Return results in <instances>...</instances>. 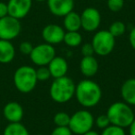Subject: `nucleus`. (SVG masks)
Masks as SVG:
<instances>
[{"mask_svg": "<svg viewBox=\"0 0 135 135\" xmlns=\"http://www.w3.org/2000/svg\"><path fill=\"white\" fill-rule=\"evenodd\" d=\"M75 95L78 102L84 107H94L100 102L102 90L99 84L92 80H83L76 85Z\"/></svg>", "mask_w": 135, "mask_h": 135, "instance_id": "1", "label": "nucleus"}, {"mask_svg": "<svg viewBox=\"0 0 135 135\" xmlns=\"http://www.w3.org/2000/svg\"><path fill=\"white\" fill-rule=\"evenodd\" d=\"M76 85L70 78L67 76L54 79L50 86V96L53 101L64 104L71 100L75 95Z\"/></svg>", "mask_w": 135, "mask_h": 135, "instance_id": "2", "label": "nucleus"}, {"mask_svg": "<svg viewBox=\"0 0 135 135\" xmlns=\"http://www.w3.org/2000/svg\"><path fill=\"white\" fill-rule=\"evenodd\" d=\"M110 124L121 128H127L135 118L131 107L125 102H116L110 105L107 112Z\"/></svg>", "mask_w": 135, "mask_h": 135, "instance_id": "3", "label": "nucleus"}, {"mask_svg": "<svg viewBox=\"0 0 135 135\" xmlns=\"http://www.w3.org/2000/svg\"><path fill=\"white\" fill-rule=\"evenodd\" d=\"M14 85L19 92L29 94L36 86L38 80L36 70L31 66H21L18 68L13 76Z\"/></svg>", "mask_w": 135, "mask_h": 135, "instance_id": "4", "label": "nucleus"}, {"mask_svg": "<svg viewBox=\"0 0 135 135\" xmlns=\"http://www.w3.org/2000/svg\"><path fill=\"white\" fill-rule=\"evenodd\" d=\"M94 124V118L88 110H79L70 116L69 128L75 134L83 135L91 131Z\"/></svg>", "mask_w": 135, "mask_h": 135, "instance_id": "5", "label": "nucleus"}, {"mask_svg": "<svg viewBox=\"0 0 135 135\" xmlns=\"http://www.w3.org/2000/svg\"><path fill=\"white\" fill-rule=\"evenodd\" d=\"M94 54L100 56H105L113 51L115 47V37L108 31L102 30L94 35L92 40Z\"/></svg>", "mask_w": 135, "mask_h": 135, "instance_id": "6", "label": "nucleus"}, {"mask_svg": "<svg viewBox=\"0 0 135 135\" xmlns=\"http://www.w3.org/2000/svg\"><path fill=\"white\" fill-rule=\"evenodd\" d=\"M55 56H56V50L52 45H49L47 43L33 46V49L30 54L31 60L39 67L47 66Z\"/></svg>", "mask_w": 135, "mask_h": 135, "instance_id": "7", "label": "nucleus"}, {"mask_svg": "<svg viewBox=\"0 0 135 135\" xmlns=\"http://www.w3.org/2000/svg\"><path fill=\"white\" fill-rule=\"evenodd\" d=\"M21 31V25L20 20L15 19L8 15L0 19V39L1 40H11L19 36Z\"/></svg>", "mask_w": 135, "mask_h": 135, "instance_id": "8", "label": "nucleus"}, {"mask_svg": "<svg viewBox=\"0 0 135 135\" xmlns=\"http://www.w3.org/2000/svg\"><path fill=\"white\" fill-rule=\"evenodd\" d=\"M81 28L84 31L92 32L96 31L101 23V14L94 8H87L81 14Z\"/></svg>", "mask_w": 135, "mask_h": 135, "instance_id": "9", "label": "nucleus"}, {"mask_svg": "<svg viewBox=\"0 0 135 135\" xmlns=\"http://www.w3.org/2000/svg\"><path fill=\"white\" fill-rule=\"evenodd\" d=\"M8 15L18 20L25 18L31 11L32 0H8Z\"/></svg>", "mask_w": 135, "mask_h": 135, "instance_id": "10", "label": "nucleus"}, {"mask_svg": "<svg viewBox=\"0 0 135 135\" xmlns=\"http://www.w3.org/2000/svg\"><path fill=\"white\" fill-rule=\"evenodd\" d=\"M65 31L57 24H48L43 29L42 36L45 43L49 45H57L63 42Z\"/></svg>", "mask_w": 135, "mask_h": 135, "instance_id": "11", "label": "nucleus"}, {"mask_svg": "<svg viewBox=\"0 0 135 135\" xmlns=\"http://www.w3.org/2000/svg\"><path fill=\"white\" fill-rule=\"evenodd\" d=\"M49 11L56 17H64L73 10L74 0H46Z\"/></svg>", "mask_w": 135, "mask_h": 135, "instance_id": "12", "label": "nucleus"}, {"mask_svg": "<svg viewBox=\"0 0 135 135\" xmlns=\"http://www.w3.org/2000/svg\"><path fill=\"white\" fill-rule=\"evenodd\" d=\"M3 115L9 123H15L21 121L24 111L21 104L17 102H9L3 108Z\"/></svg>", "mask_w": 135, "mask_h": 135, "instance_id": "13", "label": "nucleus"}, {"mask_svg": "<svg viewBox=\"0 0 135 135\" xmlns=\"http://www.w3.org/2000/svg\"><path fill=\"white\" fill-rule=\"evenodd\" d=\"M49 71H50L51 77L54 79L56 78H60L66 76L68 72V69H69V65H68L67 60L62 56H55L50 63L47 65Z\"/></svg>", "mask_w": 135, "mask_h": 135, "instance_id": "14", "label": "nucleus"}, {"mask_svg": "<svg viewBox=\"0 0 135 135\" xmlns=\"http://www.w3.org/2000/svg\"><path fill=\"white\" fill-rule=\"evenodd\" d=\"M99 64L97 59L94 56H83L80 63V70L83 76L85 77H93L98 71Z\"/></svg>", "mask_w": 135, "mask_h": 135, "instance_id": "15", "label": "nucleus"}, {"mask_svg": "<svg viewBox=\"0 0 135 135\" xmlns=\"http://www.w3.org/2000/svg\"><path fill=\"white\" fill-rule=\"evenodd\" d=\"M15 47L11 42L0 39V63H10L15 57Z\"/></svg>", "mask_w": 135, "mask_h": 135, "instance_id": "16", "label": "nucleus"}, {"mask_svg": "<svg viewBox=\"0 0 135 135\" xmlns=\"http://www.w3.org/2000/svg\"><path fill=\"white\" fill-rule=\"evenodd\" d=\"M121 96L125 103L129 105H135V79H129L124 81L120 89Z\"/></svg>", "mask_w": 135, "mask_h": 135, "instance_id": "17", "label": "nucleus"}, {"mask_svg": "<svg viewBox=\"0 0 135 135\" xmlns=\"http://www.w3.org/2000/svg\"><path fill=\"white\" fill-rule=\"evenodd\" d=\"M64 27L68 32H78L81 28V15L73 10L64 16Z\"/></svg>", "mask_w": 135, "mask_h": 135, "instance_id": "18", "label": "nucleus"}, {"mask_svg": "<svg viewBox=\"0 0 135 135\" xmlns=\"http://www.w3.org/2000/svg\"><path fill=\"white\" fill-rule=\"evenodd\" d=\"M3 135H30L28 129L21 122L9 123L4 129Z\"/></svg>", "mask_w": 135, "mask_h": 135, "instance_id": "19", "label": "nucleus"}, {"mask_svg": "<svg viewBox=\"0 0 135 135\" xmlns=\"http://www.w3.org/2000/svg\"><path fill=\"white\" fill-rule=\"evenodd\" d=\"M63 42L70 47L79 46L83 42L81 34L79 32H65Z\"/></svg>", "mask_w": 135, "mask_h": 135, "instance_id": "20", "label": "nucleus"}, {"mask_svg": "<svg viewBox=\"0 0 135 135\" xmlns=\"http://www.w3.org/2000/svg\"><path fill=\"white\" fill-rule=\"evenodd\" d=\"M108 32L114 36L115 38L118 37V36H121L125 33L126 32V25L124 24L122 21H114L112 24L109 27Z\"/></svg>", "mask_w": 135, "mask_h": 135, "instance_id": "21", "label": "nucleus"}, {"mask_svg": "<svg viewBox=\"0 0 135 135\" xmlns=\"http://www.w3.org/2000/svg\"><path fill=\"white\" fill-rule=\"evenodd\" d=\"M70 116L66 112H58L54 117V123L56 127H69Z\"/></svg>", "mask_w": 135, "mask_h": 135, "instance_id": "22", "label": "nucleus"}, {"mask_svg": "<svg viewBox=\"0 0 135 135\" xmlns=\"http://www.w3.org/2000/svg\"><path fill=\"white\" fill-rule=\"evenodd\" d=\"M100 135H126V133L124 128L111 124L107 128H105Z\"/></svg>", "mask_w": 135, "mask_h": 135, "instance_id": "23", "label": "nucleus"}, {"mask_svg": "<svg viewBox=\"0 0 135 135\" xmlns=\"http://www.w3.org/2000/svg\"><path fill=\"white\" fill-rule=\"evenodd\" d=\"M36 70V77H37L38 81H47L49 78L51 77L50 71H49L48 68L46 66H41L39 67V69H37Z\"/></svg>", "mask_w": 135, "mask_h": 135, "instance_id": "24", "label": "nucleus"}, {"mask_svg": "<svg viewBox=\"0 0 135 135\" xmlns=\"http://www.w3.org/2000/svg\"><path fill=\"white\" fill-rule=\"evenodd\" d=\"M124 0H107V7L112 12H118L123 8Z\"/></svg>", "mask_w": 135, "mask_h": 135, "instance_id": "25", "label": "nucleus"}, {"mask_svg": "<svg viewBox=\"0 0 135 135\" xmlns=\"http://www.w3.org/2000/svg\"><path fill=\"white\" fill-rule=\"evenodd\" d=\"M94 123H95V125L97 126L99 129H104L105 128H107V126L110 125V121H109L107 114L101 115V116L97 117L96 119L94 120Z\"/></svg>", "mask_w": 135, "mask_h": 135, "instance_id": "26", "label": "nucleus"}, {"mask_svg": "<svg viewBox=\"0 0 135 135\" xmlns=\"http://www.w3.org/2000/svg\"><path fill=\"white\" fill-rule=\"evenodd\" d=\"M20 51H21V54L23 55H28L30 56V54L32 53L33 46L30 42H22V43L20 45Z\"/></svg>", "mask_w": 135, "mask_h": 135, "instance_id": "27", "label": "nucleus"}, {"mask_svg": "<svg viewBox=\"0 0 135 135\" xmlns=\"http://www.w3.org/2000/svg\"><path fill=\"white\" fill-rule=\"evenodd\" d=\"M51 135H72V131L69 127H56Z\"/></svg>", "mask_w": 135, "mask_h": 135, "instance_id": "28", "label": "nucleus"}, {"mask_svg": "<svg viewBox=\"0 0 135 135\" xmlns=\"http://www.w3.org/2000/svg\"><path fill=\"white\" fill-rule=\"evenodd\" d=\"M81 52L83 56H93V55L94 54V47H93L92 44H84V45L81 46Z\"/></svg>", "mask_w": 135, "mask_h": 135, "instance_id": "29", "label": "nucleus"}, {"mask_svg": "<svg viewBox=\"0 0 135 135\" xmlns=\"http://www.w3.org/2000/svg\"><path fill=\"white\" fill-rule=\"evenodd\" d=\"M8 15V4L5 2H0V19Z\"/></svg>", "mask_w": 135, "mask_h": 135, "instance_id": "30", "label": "nucleus"}, {"mask_svg": "<svg viewBox=\"0 0 135 135\" xmlns=\"http://www.w3.org/2000/svg\"><path fill=\"white\" fill-rule=\"evenodd\" d=\"M129 44H131V47L135 50V27L131 31V32H129Z\"/></svg>", "mask_w": 135, "mask_h": 135, "instance_id": "31", "label": "nucleus"}, {"mask_svg": "<svg viewBox=\"0 0 135 135\" xmlns=\"http://www.w3.org/2000/svg\"><path fill=\"white\" fill-rule=\"evenodd\" d=\"M129 135H135V118L129 126Z\"/></svg>", "mask_w": 135, "mask_h": 135, "instance_id": "32", "label": "nucleus"}, {"mask_svg": "<svg viewBox=\"0 0 135 135\" xmlns=\"http://www.w3.org/2000/svg\"><path fill=\"white\" fill-rule=\"evenodd\" d=\"M83 135H100L98 132H96V131H87L86 133H84V134H83Z\"/></svg>", "mask_w": 135, "mask_h": 135, "instance_id": "33", "label": "nucleus"}, {"mask_svg": "<svg viewBox=\"0 0 135 135\" xmlns=\"http://www.w3.org/2000/svg\"><path fill=\"white\" fill-rule=\"evenodd\" d=\"M34 1H37V2H44V1H46V0H34Z\"/></svg>", "mask_w": 135, "mask_h": 135, "instance_id": "34", "label": "nucleus"}, {"mask_svg": "<svg viewBox=\"0 0 135 135\" xmlns=\"http://www.w3.org/2000/svg\"><path fill=\"white\" fill-rule=\"evenodd\" d=\"M37 135H42V134H37Z\"/></svg>", "mask_w": 135, "mask_h": 135, "instance_id": "35", "label": "nucleus"}]
</instances>
